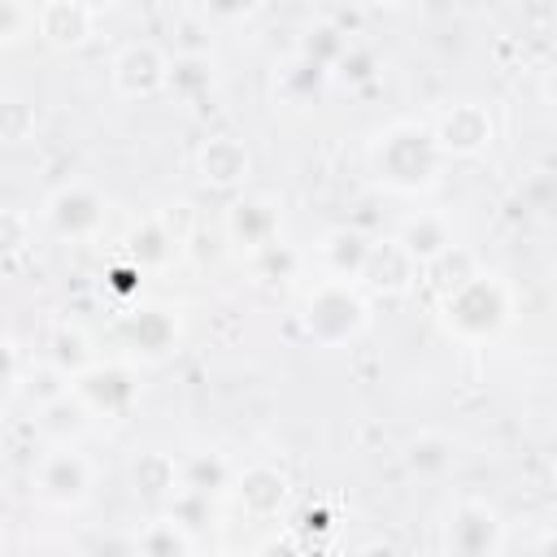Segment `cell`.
Here are the masks:
<instances>
[{"mask_svg": "<svg viewBox=\"0 0 557 557\" xmlns=\"http://www.w3.org/2000/svg\"><path fill=\"white\" fill-rule=\"evenodd\" d=\"M387 4H400V0H387Z\"/></svg>", "mask_w": 557, "mask_h": 557, "instance_id": "cell-35", "label": "cell"}, {"mask_svg": "<svg viewBox=\"0 0 557 557\" xmlns=\"http://www.w3.org/2000/svg\"><path fill=\"white\" fill-rule=\"evenodd\" d=\"M35 496L48 505V509H83L91 500V487H96V470L91 461L78 453V444H52L39 461H35Z\"/></svg>", "mask_w": 557, "mask_h": 557, "instance_id": "cell-4", "label": "cell"}, {"mask_svg": "<svg viewBox=\"0 0 557 557\" xmlns=\"http://www.w3.org/2000/svg\"><path fill=\"white\" fill-rule=\"evenodd\" d=\"M165 83H170V57L157 44L135 39V44H126L113 57V87H117V96H126V100H152V96L165 91Z\"/></svg>", "mask_w": 557, "mask_h": 557, "instance_id": "cell-8", "label": "cell"}, {"mask_svg": "<svg viewBox=\"0 0 557 557\" xmlns=\"http://www.w3.org/2000/svg\"><path fill=\"white\" fill-rule=\"evenodd\" d=\"M231 492H235V500H239L244 513L274 518L287 505V492L292 487H287V474H278L274 466H248V470H239L231 479Z\"/></svg>", "mask_w": 557, "mask_h": 557, "instance_id": "cell-14", "label": "cell"}, {"mask_svg": "<svg viewBox=\"0 0 557 557\" xmlns=\"http://www.w3.org/2000/svg\"><path fill=\"white\" fill-rule=\"evenodd\" d=\"M131 483L148 500H170L178 492V461L170 453H161V448H148V453H139L131 461Z\"/></svg>", "mask_w": 557, "mask_h": 557, "instance_id": "cell-21", "label": "cell"}, {"mask_svg": "<svg viewBox=\"0 0 557 557\" xmlns=\"http://www.w3.org/2000/svg\"><path fill=\"white\" fill-rule=\"evenodd\" d=\"M39 126V113L30 100H0V144H26Z\"/></svg>", "mask_w": 557, "mask_h": 557, "instance_id": "cell-27", "label": "cell"}, {"mask_svg": "<svg viewBox=\"0 0 557 557\" xmlns=\"http://www.w3.org/2000/svg\"><path fill=\"white\" fill-rule=\"evenodd\" d=\"M104 196L87 183H65L48 196L44 205V222L61 235V239H96L104 226Z\"/></svg>", "mask_w": 557, "mask_h": 557, "instance_id": "cell-7", "label": "cell"}, {"mask_svg": "<svg viewBox=\"0 0 557 557\" xmlns=\"http://www.w3.org/2000/svg\"><path fill=\"white\" fill-rule=\"evenodd\" d=\"M9 383H17V357H13L9 339H0V392H4Z\"/></svg>", "mask_w": 557, "mask_h": 557, "instance_id": "cell-33", "label": "cell"}, {"mask_svg": "<svg viewBox=\"0 0 557 557\" xmlns=\"http://www.w3.org/2000/svg\"><path fill=\"white\" fill-rule=\"evenodd\" d=\"M226 235L231 244L248 248V252H261L265 244L278 239V205L270 196H244L226 209Z\"/></svg>", "mask_w": 557, "mask_h": 557, "instance_id": "cell-11", "label": "cell"}, {"mask_svg": "<svg viewBox=\"0 0 557 557\" xmlns=\"http://www.w3.org/2000/svg\"><path fill=\"white\" fill-rule=\"evenodd\" d=\"M48 361H52L65 379H74V374H83V370L96 361V352H91V339H87L78 326H57L52 339H48Z\"/></svg>", "mask_w": 557, "mask_h": 557, "instance_id": "cell-23", "label": "cell"}, {"mask_svg": "<svg viewBox=\"0 0 557 557\" xmlns=\"http://www.w3.org/2000/svg\"><path fill=\"white\" fill-rule=\"evenodd\" d=\"M178 487H191V492H218V487H231V466L218 457V453H196L187 461H178Z\"/></svg>", "mask_w": 557, "mask_h": 557, "instance_id": "cell-24", "label": "cell"}, {"mask_svg": "<svg viewBox=\"0 0 557 557\" xmlns=\"http://www.w3.org/2000/svg\"><path fill=\"white\" fill-rule=\"evenodd\" d=\"M440 548L457 553V557H487L505 548V522L500 513L479 500V496H461L453 500V509L440 522Z\"/></svg>", "mask_w": 557, "mask_h": 557, "instance_id": "cell-5", "label": "cell"}, {"mask_svg": "<svg viewBox=\"0 0 557 557\" xmlns=\"http://www.w3.org/2000/svg\"><path fill=\"white\" fill-rule=\"evenodd\" d=\"M70 387L83 396V405L91 409V418H126L131 405L139 400V374L131 370V361H91L83 374L70 379Z\"/></svg>", "mask_w": 557, "mask_h": 557, "instance_id": "cell-6", "label": "cell"}, {"mask_svg": "<svg viewBox=\"0 0 557 557\" xmlns=\"http://www.w3.org/2000/svg\"><path fill=\"white\" fill-rule=\"evenodd\" d=\"M326 83H331V70L318 65V61H309L305 52H296V57H287L274 70V100L287 104V109H309V104L322 100Z\"/></svg>", "mask_w": 557, "mask_h": 557, "instance_id": "cell-13", "label": "cell"}, {"mask_svg": "<svg viewBox=\"0 0 557 557\" xmlns=\"http://www.w3.org/2000/svg\"><path fill=\"white\" fill-rule=\"evenodd\" d=\"M344 48H348V39H344L335 26H326V22H322V26H313V30L305 35V44H300V52H305L309 61L326 65V70L339 61V52H344Z\"/></svg>", "mask_w": 557, "mask_h": 557, "instance_id": "cell-28", "label": "cell"}, {"mask_svg": "<svg viewBox=\"0 0 557 557\" xmlns=\"http://www.w3.org/2000/svg\"><path fill=\"white\" fill-rule=\"evenodd\" d=\"M509 313H513V292L505 287L500 274H487V270H474L470 278H461L457 287H448L440 296L444 331L466 344H483V339L500 335L509 326Z\"/></svg>", "mask_w": 557, "mask_h": 557, "instance_id": "cell-2", "label": "cell"}, {"mask_svg": "<svg viewBox=\"0 0 557 557\" xmlns=\"http://www.w3.org/2000/svg\"><path fill=\"white\" fill-rule=\"evenodd\" d=\"M396 244L418 261V270L426 265V261H435L440 252H448L453 248V226H448V218L444 213H413L405 226H400V235H396Z\"/></svg>", "mask_w": 557, "mask_h": 557, "instance_id": "cell-18", "label": "cell"}, {"mask_svg": "<svg viewBox=\"0 0 557 557\" xmlns=\"http://www.w3.org/2000/svg\"><path fill=\"white\" fill-rule=\"evenodd\" d=\"M431 135H435L444 157H479L492 144V113L483 104H474V100L453 104L448 113H440Z\"/></svg>", "mask_w": 557, "mask_h": 557, "instance_id": "cell-9", "label": "cell"}, {"mask_svg": "<svg viewBox=\"0 0 557 557\" xmlns=\"http://www.w3.org/2000/svg\"><path fill=\"white\" fill-rule=\"evenodd\" d=\"M30 239V218L22 209H0V257L22 252Z\"/></svg>", "mask_w": 557, "mask_h": 557, "instance_id": "cell-30", "label": "cell"}, {"mask_svg": "<svg viewBox=\"0 0 557 557\" xmlns=\"http://www.w3.org/2000/svg\"><path fill=\"white\" fill-rule=\"evenodd\" d=\"M418 261L396 244V239H383V244H370V252H366V265H361V278L357 283H370V287H379V292H409L413 283H418Z\"/></svg>", "mask_w": 557, "mask_h": 557, "instance_id": "cell-16", "label": "cell"}, {"mask_svg": "<svg viewBox=\"0 0 557 557\" xmlns=\"http://www.w3.org/2000/svg\"><path fill=\"white\" fill-rule=\"evenodd\" d=\"M405 461H409L413 474H422V479H440V474L453 470V461H457V444H453L448 435H440V431H422V435L409 440Z\"/></svg>", "mask_w": 557, "mask_h": 557, "instance_id": "cell-22", "label": "cell"}, {"mask_svg": "<svg viewBox=\"0 0 557 557\" xmlns=\"http://www.w3.org/2000/svg\"><path fill=\"white\" fill-rule=\"evenodd\" d=\"M30 26V13L22 9V0H0V39H17Z\"/></svg>", "mask_w": 557, "mask_h": 557, "instance_id": "cell-32", "label": "cell"}, {"mask_svg": "<svg viewBox=\"0 0 557 557\" xmlns=\"http://www.w3.org/2000/svg\"><path fill=\"white\" fill-rule=\"evenodd\" d=\"M331 78H344V83H370V78H374V52L348 44V48L339 52V61L331 65Z\"/></svg>", "mask_w": 557, "mask_h": 557, "instance_id": "cell-29", "label": "cell"}, {"mask_svg": "<svg viewBox=\"0 0 557 557\" xmlns=\"http://www.w3.org/2000/svg\"><path fill=\"white\" fill-rule=\"evenodd\" d=\"M78 4H83V9H91V13H104V9H113L117 0H78Z\"/></svg>", "mask_w": 557, "mask_h": 557, "instance_id": "cell-34", "label": "cell"}, {"mask_svg": "<svg viewBox=\"0 0 557 557\" xmlns=\"http://www.w3.org/2000/svg\"><path fill=\"white\" fill-rule=\"evenodd\" d=\"M87 426H91V409L83 405V396L74 387H65L61 396H52V400L39 405V431L52 444H74Z\"/></svg>", "mask_w": 557, "mask_h": 557, "instance_id": "cell-19", "label": "cell"}, {"mask_svg": "<svg viewBox=\"0 0 557 557\" xmlns=\"http://www.w3.org/2000/svg\"><path fill=\"white\" fill-rule=\"evenodd\" d=\"M174 248H178V235L170 231L165 218H152V222H144V226L131 235V257H135V265H161Z\"/></svg>", "mask_w": 557, "mask_h": 557, "instance_id": "cell-26", "label": "cell"}, {"mask_svg": "<svg viewBox=\"0 0 557 557\" xmlns=\"http://www.w3.org/2000/svg\"><path fill=\"white\" fill-rule=\"evenodd\" d=\"M444 161L448 157L440 152L431 126H422V122H392L370 144V165H374L379 183L392 187V191H426V187H435Z\"/></svg>", "mask_w": 557, "mask_h": 557, "instance_id": "cell-1", "label": "cell"}, {"mask_svg": "<svg viewBox=\"0 0 557 557\" xmlns=\"http://www.w3.org/2000/svg\"><path fill=\"white\" fill-rule=\"evenodd\" d=\"M370 235H361L357 226H335L322 235L318 244V261H322V274L326 278H361V265H366V252H370Z\"/></svg>", "mask_w": 557, "mask_h": 557, "instance_id": "cell-17", "label": "cell"}, {"mask_svg": "<svg viewBox=\"0 0 557 557\" xmlns=\"http://www.w3.org/2000/svg\"><path fill=\"white\" fill-rule=\"evenodd\" d=\"M305 335L322 348H339L370 326V300L352 278H322L305 300Z\"/></svg>", "mask_w": 557, "mask_h": 557, "instance_id": "cell-3", "label": "cell"}, {"mask_svg": "<svg viewBox=\"0 0 557 557\" xmlns=\"http://www.w3.org/2000/svg\"><path fill=\"white\" fill-rule=\"evenodd\" d=\"M261 9V0H205V13L213 22H244Z\"/></svg>", "mask_w": 557, "mask_h": 557, "instance_id": "cell-31", "label": "cell"}, {"mask_svg": "<svg viewBox=\"0 0 557 557\" xmlns=\"http://www.w3.org/2000/svg\"><path fill=\"white\" fill-rule=\"evenodd\" d=\"M209 87H213V61H209L205 52H191V57L170 61V83H165V91H178L183 100H196V96H205Z\"/></svg>", "mask_w": 557, "mask_h": 557, "instance_id": "cell-25", "label": "cell"}, {"mask_svg": "<svg viewBox=\"0 0 557 557\" xmlns=\"http://www.w3.org/2000/svg\"><path fill=\"white\" fill-rule=\"evenodd\" d=\"M248 170H252V157L235 135H213L196 152V174L209 187H239L248 178Z\"/></svg>", "mask_w": 557, "mask_h": 557, "instance_id": "cell-15", "label": "cell"}, {"mask_svg": "<svg viewBox=\"0 0 557 557\" xmlns=\"http://www.w3.org/2000/svg\"><path fill=\"white\" fill-rule=\"evenodd\" d=\"M122 344L131 357L157 361L178 344V318L165 305H139L135 313L122 318Z\"/></svg>", "mask_w": 557, "mask_h": 557, "instance_id": "cell-10", "label": "cell"}, {"mask_svg": "<svg viewBox=\"0 0 557 557\" xmlns=\"http://www.w3.org/2000/svg\"><path fill=\"white\" fill-rule=\"evenodd\" d=\"M131 548L135 553H148V557H187V553H196V540H191V531H187L183 518L161 513V518H152L148 527H139L131 535Z\"/></svg>", "mask_w": 557, "mask_h": 557, "instance_id": "cell-20", "label": "cell"}, {"mask_svg": "<svg viewBox=\"0 0 557 557\" xmlns=\"http://www.w3.org/2000/svg\"><path fill=\"white\" fill-rule=\"evenodd\" d=\"M35 30L52 48H83L96 30V13L83 9L78 0H44L35 13Z\"/></svg>", "mask_w": 557, "mask_h": 557, "instance_id": "cell-12", "label": "cell"}]
</instances>
